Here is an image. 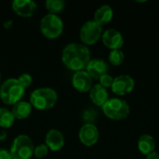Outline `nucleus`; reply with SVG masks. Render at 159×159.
I'll use <instances>...</instances> for the list:
<instances>
[{
  "instance_id": "obj_1",
  "label": "nucleus",
  "mask_w": 159,
  "mask_h": 159,
  "mask_svg": "<svg viewBox=\"0 0 159 159\" xmlns=\"http://www.w3.org/2000/svg\"><path fill=\"white\" fill-rule=\"evenodd\" d=\"M89 61V48L82 43H70L62 49L61 61L63 65L75 73L85 70Z\"/></svg>"
},
{
  "instance_id": "obj_2",
  "label": "nucleus",
  "mask_w": 159,
  "mask_h": 159,
  "mask_svg": "<svg viewBox=\"0 0 159 159\" xmlns=\"http://www.w3.org/2000/svg\"><path fill=\"white\" fill-rule=\"evenodd\" d=\"M58 102V93L48 87H42L33 90L30 94L31 105L40 111L49 110Z\"/></svg>"
},
{
  "instance_id": "obj_3",
  "label": "nucleus",
  "mask_w": 159,
  "mask_h": 159,
  "mask_svg": "<svg viewBox=\"0 0 159 159\" xmlns=\"http://www.w3.org/2000/svg\"><path fill=\"white\" fill-rule=\"evenodd\" d=\"M25 89L17 78L6 79L0 85V99L7 105H14L20 102L24 96Z\"/></svg>"
},
{
  "instance_id": "obj_4",
  "label": "nucleus",
  "mask_w": 159,
  "mask_h": 159,
  "mask_svg": "<svg viewBox=\"0 0 159 159\" xmlns=\"http://www.w3.org/2000/svg\"><path fill=\"white\" fill-rule=\"evenodd\" d=\"M64 24L59 15L48 13L40 20L41 34L48 39H57L63 32Z\"/></svg>"
},
{
  "instance_id": "obj_5",
  "label": "nucleus",
  "mask_w": 159,
  "mask_h": 159,
  "mask_svg": "<svg viewBox=\"0 0 159 159\" xmlns=\"http://www.w3.org/2000/svg\"><path fill=\"white\" fill-rule=\"evenodd\" d=\"M34 149L31 138L25 134H20L13 140L9 152L12 159H32Z\"/></svg>"
},
{
  "instance_id": "obj_6",
  "label": "nucleus",
  "mask_w": 159,
  "mask_h": 159,
  "mask_svg": "<svg viewBox=\"0 0 159 159\" xmlns=\"http://www.w3.org/2000/svg\"><path fill=\"white\" fill-rule=\"evenodd\" d=\"M102 109L103 114L112 120L125 119L130 112L128 102L119 98L109 99L102 106Z\"/></svg>"
},
{
  "instance_id": "obj_7",
  "label": "nucleus",
  "mask_w": 159,
  "mask_h": 159,
  "mask_svg": "<svg viewBox=\"0 0 159 159\" xmlns=\"http://www.w3.org/2000/svg\"><path fill=\"white\" fill-rule=\"evenodd\" d=\"M102 35V26L93 20L86 21L79 32L80 40L85 46H92L96 44Z\"/></svg>"
},
{
  "instance_id": "obj_8",
  "label": "nucleus",
  "mask_w": 159,
  "mask_h": 159,
  "mask_svg": "<svg viewBox=\"0 0 159 159\" xmlns=\"http://www.w3.org/2000/svg\"><path fill=\"white\" fill-rule=\"evenodd\" d=\"M134 87L135 82L132 77L128 75H121L114 78L111 89L115 94L118 96H124L130 93L133 90Z\"/></svg>"
},
{
  "instance_id": "obj_9",
  "label": "nucleus",
  "mask_w": 159,
  "mask_h": 159,
  "mask_svg": "<svg viewBox=\"0 0 159 159\" xmlns=\"http://www.w3.org/2000/svg\"><path fill=\"white\" fill-rule=\"evenodd\" d=\"M78 138L85 146H92L96 144L99 140V130L94 124L86 123L80 128Z\"/></svg>"
},
{
  "instance_id": "obj_10",
  "label": "nucleus",
  "mask_w": 159,
  "mask_h": 159,
  "mask_svg": "<svg viewBox=\"0 0 159 159\" xmlns=\"http://www.w3.org/2000/svg\"><path fill=\"white\" fill-rule=\"evenodd\" d=\"M12 10L22 18L32 17L37 9V4L33 0H14L11 3Z\"/></svg>"
},
{
  "instance_id": "obj_11",
  "label": "nucleus",
  "mask_w": 159,
  "mask_h": 159,
  "mask_svg": "<svg viewBox=\"0 0 159 159\" xmlns=\"http://www.w3.org/2000/svg\"><path fill=\"white\" fill-rule=\"evenodd\" d=\"M93 79L90 75L85 71H78L75 72L72 76V85L78 92L86 93L89 92L93 86Z\"/></svg>"
},
{
  "instance_id": "obj_12",
  "label": "nucleus",
  "mask_w": 159,
  "mask_h": 159,
  "mask_svg": "<svg viewBox=\"0 0 159 159\" xmlns=\"http://www.w3.org/2000/svg\"><path fill=\"white\" fill-rule=\"evenodd\" d=\"M102 40L103 45L111 50L120 49L124 45V38L121 33L115 29H108L102 33Z\"/></svg>"
},
{
  "instance_id": "obj_13",
  "label": "nucleus",
  "mask_w": 159,
  "mask_h": 159,
  "mask_svg": "<svg viewBox=\"0 0 159 159\" xmlns=\"http://www.w3.org/2000/svg\"><path fill=\"white\" fill-rule=\"evenodd\" d=\"M44 143L48 146L49 151L59 152L63 148L65 144V139L60 130L52 129L47 132Z\"/></svg>"
},
{
  "instance_id": "obj_14",
  "label": "nucleus",
  "mask_w": 159,
  "mask_h": 159,
  "mask_svg": "<svg viewBox=\"0 0 159 159\" xmlns=\"http://www.w3.org/2000/svg\"><path fill=\"white\" fill-rule=\"evenodd\" d=\"M85 71L90 75L92 79L99 80L103 75L107 74L108 64L102 59H93L89 61Z\"/></svg>"
},
{
  "instance_id": "obj_15",
  "label": "nucleus",
  "mask_w": 159,
  "mask_h": 159,
  "mask_svg": "<svg viewBox=\"0 0 159 159\" xmlns=\"http://www.w3.org/2000/svg\"><path fill=\"white\" fill-rule=\"evenodd\" d=\"M89 98L95 105L102 107L109 100V93L107 89L103 88L100 84H96L93 85L89 90Z\"/></svg>"
},
{
  "instance_id": "obj_16",
  "label": "nucleus",
  "mask_w": 159,
  "mask_h": 159,
  "mask_svg": "<svg viewBox=\"0 0 159 159\" xmlns=\"http://www.w3.org/2000/svg\"><path fill=\"white\" fill-rule=\"evenodd\" d=\"M113 16H114L113 8L109 5H102L95 11L93 20L96 21L101 26H103L112 20Z\"/></svg>"
},
{
  "instance_id": "obj_17",
  "label": "nucleus",
  "mask_w": 159,
  "mask_h": 159,
  "mask_svg": "<svg viewBox=\"0 0 159 159\" xmlns=\"http://www.w3.org/2000/svg\"><path fill=\"white\" fill-rule=\"evenodd\" d=\"M32 110H33V106L31 105L29 102L20 101L12 106L11 112L15 119L22 120V119L27 118L31 115Z\"/></svg>"
},
{
  "instance_id": "obj_18",
  "label": "nucleus",
  "mask_w": 159,
  "mask_h": 159,
  "mask_svg": "<svg viewBox=\"0 0 159 159\" xmlns=\"http://www.w3.org/2000/svg\"><path fill=\"white\" fill-rule=\"evenodd\" d=\"M138 148L143 155H144V156L149 155L150 153L154 152L156 149L155 139L149 134L142 135L138 141Z\"/></svg>"
},
{
  "instance_id": "obj_19",
  "label": "nucleus",
  "mask_w": 159,
  "mask_h": 159,
  "mask_svg": "<svg viewBox=\"0 0 159 159\" xmlns=\"http://www.w3.org/2000/svg\"><path fill=\"white\" fill-rule=\"evenodd\" d=\"M15 122V117L11 112L7 108L1 107L0 108V127L2 129H9L13 126Z\"/></svg>"
},
{
  "instance_id": "obj_20",
  "label": "nucleus",
  "mask_w": 159,
  "mask_h": 159,
  "mask_svg": "<svg viewBox=\"0 0 159 159\" xmlns=\"http://www.w3.org/2000/svg\"><path fill=\"white\" fill-rule=\"evenodd\" d=\"M46 9L50 14L58 15L65 7V2L63 0H47L45 2Z\"/></svg>"
},
{
  "instance_id": "obj_21",
  "label": "nucleus",
  "mask_w": 159,
  "mask_h": 159,
  "mask_svg": "<svg viewBox=\"0 0 159 159\" xmlns=\"http://www.w3.org/2000/svg\"><path fill=\"white\" fill-rule=\"evenodd\" d=\"M124 59H125V55L121 49L111 50V52L109 53V56H108L109 62L115 66H118V65L122 64L124 61Z\"/></svg>"
},
{
  "instance_id": "obj_22",
  "label": "nucleus",
  "mask_w": 159,
  "mask_h": 159,
  "mask_svg": "<svg viewBox=\"0 0 159 159\" xmlns=\"http://www.w3.org/2000/svg\"><path fill=\"white\" fill-rule=\"evenodd\" d=\"M48 148L45 143H40L34 146V157L36 159H41L46 157L48 154Z\"/></svg>"
},
{
  "instance_id": "obj_23",
  "label": "nucleus",
  "mask_w": 159,
  "mask_h": 159,
  "mask_svg": "<svg viewBox=\"0 0 159 159\" xmlns=\"http://www.w3.org/2000/svg\"><path fill=\"white\" fill-rule=\"evenodd\" d=\"M18 81L20 82V84L26 89L29 87H31L32 83H33V77L30 74L28 73H22L19 75V77L17 78Z\"/></svg>"
},
{
  "instance_id": "obj_24",
  "label": "nucleus",
  "mask_w": 159,
  "mask_h": 159,
  "mask_svg": "<svg viewBox=\"0 0 159 159\" xmlns=\"http://www.w3.org/2000/svg\"><path fill=\"white\" fill-rule=\"evenodd\" d=\"M99 81H100L99 84H100L101 86H102L103 88L107 89V88H111V87H112L113 82H114V77L111 76L110 75L106 74V75H103L99 79Z\"/></svg>"
},
{
  "instance_id": "obj_25",
  "label": "nucleus",
  "mask_w": 159,
  "mask_h": 159,
  "mask_svg": "<svg viewBox=\"0 0 159 159\" xmlns=\"http://www.w3.org/2000/svg\"><path fill=\"white\" fill-rule=\"evenodd\" d=\"M84 117H85V119L88 120V123H91V121L95 119L96 114L94 111H86L84 114Z\"/></svg>"
},
{
  "instance_id": "obj_26",
  "label": "nucleus",
  "mask_w": 159,
  "mask_h": 159,
  "mask_svg": "<svg viewBox=\"0 0 159 159\" xmlns=\"http://www.w3.org/2000/svg\"><path fill=\"white\" fill-rule=\"evenodd\" d=\"M0 159H12L9 150L0 148Z\"/></svg>"
},
{
  "instance_id": "obj_27",
  "label": "nucleus",
  "mask_w": 159,
  "mask_h": 159,
  "mask_svg": "<svg viewBox=\"0 0 159 159\" xmlns=\"http://www.w3.org/2000/svg\"><path fill=\"white\" fill-rule=\"evenodd\" d=\"M146 159H159V154L157 152L154 151L146 156Z\"/></svg>"
},
{
  "instance_id": "obj_28",
  "label": "nucleus",
  "mask_w": 159,
  "mask_h": 159,
  "mask_svg": "<svg viewBox=\"0 0 159 159\" xmlns=\"http://www.w3.org/2000/svg\"><path fill=\"white\" fill-rule=\"evenodd\" d=\"M6 139H7V133H6L5 130H3V131L0 132V142H3Z\"/></svg>"
},
{
  "instance_id": "obj_29",
  "label": "nucleus",
  "mask_w": 159,
  "mask_h": 159,
  "mask_svg": "<svg viewBox=\"0 0 159 159\" xmlns=\"http://www.w3.org/2000/svg\"><path fill=\"white\" fill-rule=\"evenodd\" d=\"M1 78H2V76H1V72H0V82H1Z\"/></svg>"
},
{
  "instance_id": "obj_30",
  "label": "nucleus",
  "mask_w": 159,
  "mask_h": 159,
  "mask_svg": "<svg viewBox=\"0 0 159 159\" xmlns=\"http://www.w3.org/2000/svg\"><path fill=\"white\" fill-rule=\"evenodd\" d=\"M35 159H36V158H35Z\"/></svg>"
}]
</instances>
